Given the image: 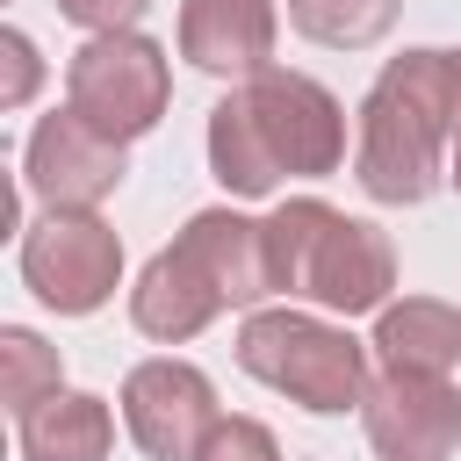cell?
I'll return each mask as SVG.
<instances>
[{
  "mask_svg": "<svg viewBox=\"0 0 461 461\" xmlns=\"http://www.w3.org/2000/svg\"><path fill=\"white\" fill-rule=\"evenodd\" d=\"M375 353H382V367H396V375H447V367L461 360V310L439 303V295L382 303V317H375Z\"/></svg>",
  "mask_w": 461,
  "mask_h": 461,
  "instance_id": "obj_13",
  "label": "cell"
},
{
  "mask_svg": "<svg viewBox=\"0 0 461 461\" xmlns=\"http://www.w3.org/2000/svg\"><path fill=\"white\" fill-rule=\"evenodd\" d=\"M267 274L281 295H310L339 317L382 310L396 288V252L375 223L339 216L317 194H295L267 216Z\"/></svg>",
  "mask_w": 461,
  "mask_h": 461,
  "instance_id": "obj_2",
  "label": "cell"
},
{
  "mask_svg": "<svg viewBox=\"0 0 461 461\" xmlns=\"http://www.w3.org/2000/svg\"><path fill=\"white\" fill-rule=\"evenodd\" d=\"M209 166H216V180L230 194H274V180H281V158H274V144H267V130L252 115L245 86L209 108Z\"/></svg>",
  "mask_w": 461,
  "mask_h": 461,
  "instance_id": "obj_15",
  "label": "cell"
},
{
  "mask_svg": "<svg viewBox=\"0 0 461 461\" xmlns=\"http://www.w3.org/2000/svg\"><path fill=\"white\" fill-rule=\"evenodd\" d=\"M447 137H454V50H403L360 101L353 173L375 202L411 209L439 187Z\"/></svg>",
  "mask_w": 461,
  "mask_h": 461,
  "instance_id": "obj_1",
  "label": "cell"
},
{
  "mask_svg": "<svg viewBox=\"0 0 461 461\" xmlns=\"http://www.w3.org/2000/svg\"><path fill=\"white\" fill-rule=\"evenodd\" d=\"M454 137H461V50H454Z\"/></svg>",
  "mask_w": 461,
  "mask_h": 461,
  "instance_id": "obj_21",
  "label": "cell"
},
{
  "mask_svg": "<svg viewBox=\"0 0 461 461\" xmlns=\"http://www.w3.org/2000/svg\"><path fill=\"white\" fill-rule=\"evenodd\" d=\"M403 0H288V22L324 43V50H367L375 36H389Z\"/></svg>",
  "mask_w": 461,
  "mask_h": 461,
  "instance_id": "obj_16",
  "label": "cell"
},
{
  "mask_svg": "<svg viewBox=\"0 0 461 461\" xmlns=\"http://www.w3.org/2000/svg\"><path fill=\"white\" fill-rule=\"evenodd\" d=\"M0 389H7V411H36L43 396L65 389V367H58V346H43L29 324H7L0 331Z\"/></svg>",
  "mask_w": 461,
  "mask_h": 461,
  "instance_id": "obj_17",
  "label": "cell"
},
{
  "mask_svg": "<svg viewBox=\"0 0 461 461\" xmlns=\"http://www.w3.org/2000/svg\"><path fill=\"white\" fill-rule=\"evenodd\" d=\"M274 0H187L180 7V58L216 79H259L274 58Z\"/></svg>",
  "mask_w": 461,
  "mask_h": 461,
  "instance_id": "obj_10",
  "label": "cell"
},
{
  "mask_svg": "<svg viewBox=\"0 0 461 461\" xmlns=\"http://www.w3.org/2000/svg\"><path fill=\"white\" fill-rule=\"evenodd\" d=\"M360 425L382 461H447L461 447V389L447 375L382 367V382H367L360 396Z\"/></svg>",
  "mask_w": 461,
  "mask_h": 461,
  "instance_id": "obj_6",
  "label": "cell"
},
{
  "mask_svg": "<svg viewBox=\"0 0 461 461\" xmlns=\"http://www.w3.org/2000/svg\"><path fill=\"white\" fill-rule=\"evenodd\" d=\"M122 425L151 461H194L216 432V389L187 360H144L122 382Z\"/></svg>",
  "mask_w": 461,
  "mask_h": 461,
  "instance_id": "obj_8",
  "label": "cell"
},
{
  "mask_svg": "<svg viewBox=\"0 0 461 461\" xmlns=\"http://www.w3.org/2000/svg\"><path fill=\"white\" fill-rule=\"evenodd\" d=\"M238 360L252 382L295 396L303 411H353L367 396V346L303 310H259L238 331Z\"/></svg>",
  "mask_w": 461,
  "mask_h": 461,
  "instance_id": "obj_3",
  "label": "cell"
},
{
  "mask_svg": "<svg viewBox=\"0 0 461 461\" xmlns=\"http://www.w3.org/2000/svg\"><path fill=\"white\" fill-rule=\"evenodd\" d=\"M130 158H122V137L94 130L79 108L65 115H43L29 151H22V180L43 194V209H94L122 187Z\"/></svg>",
  "mask_w": 461,
  "mask_h": 461,
  "instance_id": "obj_7",
  "label": "cell"
},
{
  "mask_svg": "<svg viewBox=\"0 0 461 461\" xmlns=\"http://www.w3.org/2000/svg\"><path fill=\"white\" fill-rule=\"evenodd\" d=\"M0 65H7V79H0V108H22V101L36 94V79H43V65H36V50H29L22 29H0Z\"/></svg>",
  "mask_w": 461,
  "mask_h": 461,
  "instance_id": "obj_19",
  "label": "cell"
},
{
  "mask_svg": "<svg viewBox=\"0 0 461 461\" xmlns=\"http://www.w3.org/2000/svg\"><path fill=\"white\" fill-rule=\"evenodd\" d=\"M14 439H22V461H108L115 418H108L101 396L58 389V396H43L36 411L14 418Z\"/></svg>",
  "mask_w": 461,
  "mask_h": 461,
  "instance_id": "obj_14",
  "label": "cell"
},
{
  "mask_svg": "<svg viewBox=\"0 0 461 461\" xmlns=\"http://www.w3.org/2000/svg\"><path fill=\"white\" fill-rule=\"evenodd\" d=\"M194 461H281V447L259 418H216V432L202 439Z\"/></svg>",
  "mask_w": 461,
  "mask_h": 461,
  "instance_id": "obj_18",
  "label": "cell"
},
{
  "mask_svg": "<svg viewBox=\"0 0 461 461\" xmlns=\"http://www.w3.org/2000/svg\"><path fill=\"white\" fill-rule=\"evenodd\" d=\"M115 274H122V238L94 209H50L43 223L22 230V281L58 317L101 310L115 295Z\"/></svg>",
  "mask_w": 461,
  "mask_h": 461,
  "instance_id": "obj_5",
  "label": "cell"
},
{
  "mask_svg": "<svg viewBox=\"0 0 461 461\" xmlns=\"http://www.w3.org/2000/svg\"><path fill=\"white\" fill-rule=\"evenodd\" d=\"M144 7H151V0H58V14H65V22H79V29H94V36L130 29Z\"/></svg>",
  "mask_w": 461,
  "mask_h": 461,
  "instance_id": "obj_20",
  "label": "cell"
},
{
  "mask_svg": "<svg viewBox=\"0 0 461 461\" xmlns=\"http://www.w3.org/2000/svg\"><path fill=\"white\" fill-rule=\"evenodd\" d=\"M245 94H252V115H259L281 173H310V180L339 173V158H346V115H339V101L310 72H274L267 65L259 79H245Z\"/></svg>",
  "mask_w": 461,
  "mask_h": 461,
  "instance_id": "obj_9",
  "label": "cell"
},
{
  "mask_svg": "<svg viewBox=\"0 0 461 461\" xmlns=\"http://www.w3.org/2000/svg\"><path fill=\"white\" fill-rule=\"evenodd\" d=\"M166 94H173V72H166V50L137 29H108V36H86L65 65V108H79L94 130L108 137H144L158 115H166Z\"/></svg>",
  "mask_w": 461,
  "mask_h": 461,
  "instance_id": "obj_4",
  "label": "cell"
},
{
  "mask_svg": "<svg viewBox=\"0 0 461 461\" xmlns=\"http://www.w3.org/2000/svg\"><path fill=\"white\" fill-rule=\"evenodd\" d=\"M216 310H230L223 303V288L202 274V259L173 238L166 252H151V267L137 274V288H130V317H137V331L144 339H166V346H180V339H194Z\"/></svg>",
  "mask_w": 461,
  "mask_h": 461,
  "instance_id": "obj_11",
  "label": "cell"
},
{
  "mask_svg": "<svg viewBox=\"0 0 461 461\" xmlns=\"http://www.w3.org/2000/svg\"><path fill=\"white\" fill-rule=\"evenodd\" d=\"M454 180H461V137H454Z\"/></svg>",
  "mask_w": 461,
  "mask_h": 461,
  "instance_id": "obj_22",
  "label": "cell"
},
{
  "mask_svg": "<svg viewBox=\"0 0 461 461\" xmlns=\"http://www.w3.org/2000/svg\"><path fill=\"white\" fill-rule=\"evenodd\" d=\"M180 245L202 259V274L223 288L230 310H252L259 295H274V274H267V223L238 216V209H202L187 216Z\"/></svg>",
  "mask_w": 461,
  "mask_h": 461,
  "instance_id": "obj_12",
  "label": "cell"
}]
</instances>
